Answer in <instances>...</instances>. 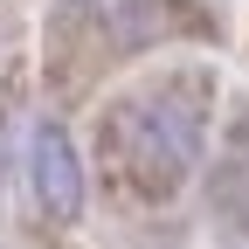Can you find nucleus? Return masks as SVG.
Here are the masks:
<instances>
[{"instance_id": "nucleus-1", "label": "nucleus", "mask_w": 249, "mask_h": 249, "mask_svg": "<svg viewBox=\"0 0 249 249\" xmlns=\"http://www.w3.org/2000/svg\"><path fill=\"white\" fill-rule=\"evenodd\" d=\"M201 118H208V76L145 83L104 118L111 160L124 166V180L139 194H173L201 152Z\"/></svg>"}, {"instance_id": "nucleus-2", "label": "nucleus", "mask_w": 249, "mask_h": 249, "mask_svg": "<svg viewBox=\"0 0 249 249\" xmlns=\"http://www.w3.org/2000/svg\"><path fill=\"white\" fill-rule=\"evenodd\" d=\"M28 180H35V201H42V214L49 222H76L83 214V160H76V145H70V132L62 124H42L35 132V145H28Z\"/></svg>"}, {"instance_id": "nucleus-3", "label": "nucleus", "mask_w": 249, "mask_h": 249, "mask_svg": "<svg viewBox=\"0 0 249 249\" xmlns=\"http://www.w3.org/2000/svg\"><path fill=\"white\" fill-rule=\"evenodd\" d=\"M62 7H76V14H83V7H104V0H62Z\"/></svg>"}]
</instances>
